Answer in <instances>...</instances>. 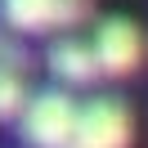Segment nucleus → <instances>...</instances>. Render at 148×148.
Here are the masks:
<instances>
[{
  "label": "nucleus",
  "mask_w": 148,
  "mask_h": 148,
  "mask_svg": "<svg viewBox=\"0 0 148 148\" xmlns=\"http://www.w3.org/2000/svg\"><path fill=\"white\" fill-rule=\"evenodd\" d=\"M90 0H0L5 23L18 32H54L72 27L76 18H85Z\"/></svg>",
  "instance_id": "4"
},
{
  "label": "nucleus",
  "mask_w": 148,
  "mask_h": 148,
  "mask_svg": "<svg viewBox=\"0 0 148 148\" xmlns=\"http://www.w3.org/2000/svg\"><path fill=\"white\" fill-rule=\"evenodd\" d=\"M72 126H76V103L67 94H58V90L36 94L23 108V130H27L32 148H67Z\"/></svg>",
  "instance_id": "1"
},
{
  "label": "nucleus",
  "mask_w": 148,
  "mask_h": 148,
  "mask_svg": "<svg viewBox=\"0 0 148 148\" xmlns=\"http://www.w3.org/2000/svg\"><path fill=\"white\" fill-rule=\"evenodd\" d=\"M49 67H54L63 81H72V85H85V81H94V76H99L94 45H90V40H76V36L54 40V49H49Z\"/></svg>",
  "instance_id": "5"
},
{
  "label": "nucleus",
  "mask_w": 148,
  "mask_h": 148,
  "mask_svg": "<svg viewBox=\"0 0 148 148\" xmlns=\"http://www.w3.org/2000/svg\"><path fill=\"white\" fill-rule=\"evenodd\" d=\"M126 144H130V112L117 99H94L76 108L67 148H126Z\"/></svg>",
  "instance_id": "2"
},
{
  "label": "nucleus",
  "mask_w": 148,
  "mask_h": 148,
  "mask_svg": "<svg viewBox=\"0 0 148 148\" xmlns=\"http://www.w3.org/2000/svg\"><path fill=\"white\" fill-rule=\"evenodd\" d=\"M94 58H99V72L108 76H126L139 67V58H144V36H139L135 23L126 18H108L99 23V32H94Z\"/></svg>",
  "instance_id": "3"
},
{
  "label": "nucleus",
  "mask_w": 148,
  "mask_h": 148,
  "mask_svg": "<svg viewBox=\"0 0 148 148\" xmlns=\"http://www.w3.org/2000/svg\"><path fill=\"white\" fill-rule=\"evenodd\" d=\"M23 108H27V85H23V76L14 72V67H0V121L23 117Z\"/></svg>",
  "instance_id": "6"
}]
</instances>
